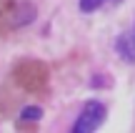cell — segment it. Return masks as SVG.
Segmentation results:
<instances>
[{
    "label": "cell",
    "instance_id": "6da1fadb",
    "mask_svg": "<svg viewBox=\"0 0 135 133\" xmlns=\"http://www.w3.org/2000/svg\"><path fill=\"white\" fill-rule=\"evenodd\" d=\"M15 80H18L25 90H40L48 83V70H45V65L38 63V60H25V63H20L18 68H15Z\"/></svg>",
    "mask_w": 135,
    "mask_h": 133
},
{
    "label": "cell",
    "instance_id": "7a4b0ae2",
    "mask_svg": "<svg viewBox=\"0 0 135 133\" xmlns=\"http://www.w3.org/2000/svg\"><path fill=\"white\" fill-rule=\"evenodd\" d=\"M103 121H105V106L100 100H88L73 126V133H93L103 126Z\"/></svg>",
    "mask_w": 135,
    "mask_h": 133
},
{
    "label": "cell",
    "instance_id": "3957f363",
    "mask_svg": "<svg viewBox=\"0 0 135 133\" xmlns=\"http://www.w3.org/2000/svg\"><path fill=\"white\" fill-rule=\"evenodd\" d=\"M118 53L123 55V60H135V33L118 38Z\"/></svg>",
    "mask_w": 135,
    "mask_h": 133
},
{
    "label": "cell",
    "instance_id": "277c9868",
    "mask_svg": "<svg viewBox=\"0 0 135 133\" xmlns=\"http://www.w3.org/2000/svg\"><path fill=\"white\" fill-rule=\"evenodd\" d=\"M108 0H80V10L83 13H93V10H98L100 5H105Z\"/></svg>",
    "mask_w": 135,
    "mask_h": 133
},
{
    "label": "cell",
    "instance_id": "5b68a950",
    "mask_svg": "<svg viewBox=\"0 0 135 133\" xmlns=\"http://www.w3.org/2000/svg\"><path fill=\"white\" fill-rule=\"evenodd\" d=\"M20 116H23L25 121H30V118H33V121H38L40 116H43V111H40V108H35V106H33V108H25V111H23Z\"/></svg>",
    "mask_w": 135,
    "mask_h": 133
}]
</instances>
